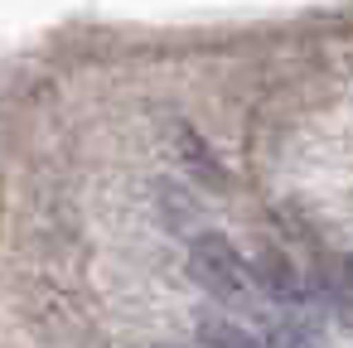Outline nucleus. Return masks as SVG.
Instances as JSON below:
<instances>
[{
    "label": "nucleus",
    "instance_id": "f257e3e1",
    "mask_svg": "<svg viewBox=\"0 0 353 348\" xmlns=\"http://www.w3.org/2000/svg\"><path fill=\"white\" fill-rule=\"evenodd\" d=\"M189 276L213 295L223 300L228 309H242V314H261L266 309V285L261 276L252 271V261H242V252L218 237V232H199L189 242Z\"/></svg>",
    "mask_w": 353,
    "mask_h": 348
},
{
    "label": "nucleus",
    "instance_id": "f03ea898",
    "mask_svg": "<svg viewBox=\"0 0 353 348\" xmlns=\"http://www.w3.org/2000/svg\"><path fill=\"white\" fill-rule=\"evenodd\" d=\"M199 348H266V338L232 324V319H203L199 324Z\"/></svg>",
    "mask_w": 353,
    "mask_h": 348
}]
</instances>
